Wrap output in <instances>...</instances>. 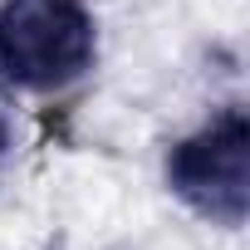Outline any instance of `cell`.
<instances>
[{"mask_svg":"<svg viewBox=\"0 0 250 250\" xmlns=\"http://www.w3.org/2000/svg\"><path fill=\"white\" fill-rule=\"evenodd\" d=\"M98 30L83 0H0V79L54 93L93 69Z\"/></svg>","mask_w":250,"mask_h":250,"instance_id":"cell-1","label":"cell"},{"mask_svg":"<svg viewBox=\"0 0 250 250\" xmlns=\"http://www.w3.org/2000/svg\"><path fill=\"white\" fill-rule=\"evenodd\" d=\"M245 177H250V123L240 108L216 113L211 123H201L191 138H182L167 152L172 191L196 216L221 221V226L245 221V196H250Z\"/></svg>","mask_w":250,"mask_h":250,"instance_id":"cell-2","label":"cell"},{"mask_svg":"<svg viewBox=\"0 0 250 250\" xmlns=\"http://www.w3.org/2000/svg\"><path fill=\"white\" fill-rule=\"evenodd\" d=\"M10 152V123H5V113H0V157Z\"/></svg>","mask_w":250,"mask_h":250,"instance_id":"cell-3","label":"cell"}]
</instances>
